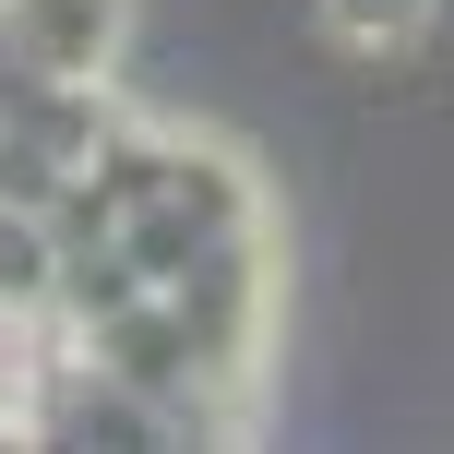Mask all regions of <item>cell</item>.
<instances>
[{
	"instance_id": "obj_1",
	"label": "cell",
	"mask_w": 454,
	"mask_h": 454,
	"mask_svg": "<svg viewBox=\"0 0 454 454\" xmlns=\"http://www.w3.org/2000/svg\"><path fill=\"white\" fill-rule=\"evenodd\" d=\"M0 36L24 72H60V84H108L120 36H132V0H0Z\"/></svg>"
}]
</instances>
